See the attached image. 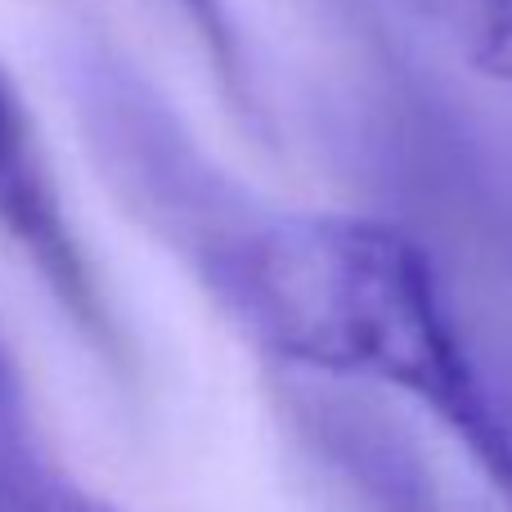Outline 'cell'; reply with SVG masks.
<instances>
[{"label": "cell", "mask_w": 512, "mask_h": 512, "mask_svg": "<svg viewBox=\"0 0 512 512\" xmlns=\"http://www.w3.org/2000/svg\"><path fill=\"white\" fill-rule=\"evenodd\" d=\"M189 252L261 351L414 400L512 499V414L418 239L373 216L270 212L207 225Z\"/></svg>", "instance_id": "obj_1"}, {"label": "cell", "mask_w": 512, "mask_h": 512, "mask_svg": "<svg viewBox=\"0 0 512 512\" xmlns=\"http://www.w3.org/2000/svg\"><path fill=\"white\" fill-rule=\"evenodd\" d=\"M0 234L41 274L45 292L86 333V342H95L99 351H117L113 310L99 292V274L68 216L36 117L27 113L5 68H0Z\"/></svg>", "instance_id": "obj_2"}, {"label": "cell", "mask_w": 512, "mask_h": 512, "mask_svg": "<svg viewBox=\"0 0 512 512\" xmlns=\"http://www.w3.org/2000/svg\"><path fill=\"white\" fill-rule=\"evenodd\" d=\"M72 486L77 481L45 445L23 373L0 342V512H59Z\"/></svg>", "instance_id": "obj_3"}, {"label": "cell", "mask_w": 512, "mask_h": 512, "mask_svg": "<svg viewBox=\"0 0 512 512\" xmlns=\"http://www.w3.org/2000/svg\"><path fill=\"white\" fill-rule=\"evenodd\" d=\"M180 9H185L189 27H194L198 41H203L207 59L216 63L221 81L230 90H239L243 54H239V36H234V27H230V14H225V0H180Z\"/></svg>", "instance_id": "obj_4"}, {"label": "cell", "mask_w": 512, "mask_h": 512, "mask_svg": "<svg viewBox=\"0 0 512 512\" xmlns=\"http://www.w3.org/2000/svg\"><path fill=\"white\" fill-rule=\"evenodd\" d=\"M477 68L486 72V77H495V81H504V86H512V36H481Z\"/></svg>", "instance_id": "obj_5"}, {"label": "cell", "mask_w": 512, "mask_h": 512, "mask_svg": "<svg viewBox=\"0 0 512 512\" xmlns=\"http://www.w3.org/2000/svg\"><path fill=\"white\" fill-rule=\"evenodd\" d=\"M486 36H512V0H472Z\"/></svg>", "instance_id": "obj_6"}, {"label": "cell", "mask_w": 512, "mask_h": 512, "mask_svg": "<svg viewBox=\"0 0 512 512\" xmlns=\"http://www.w3.org/2000/svg\"><path fill=\"white\" fill-rule=\"evenodd\" d=\"M59 512H117L108 499H99V495H90L86 486H77L68 499H63V508Z\"/></svg>", "instance_id": "obj_7"}]
</instances>
